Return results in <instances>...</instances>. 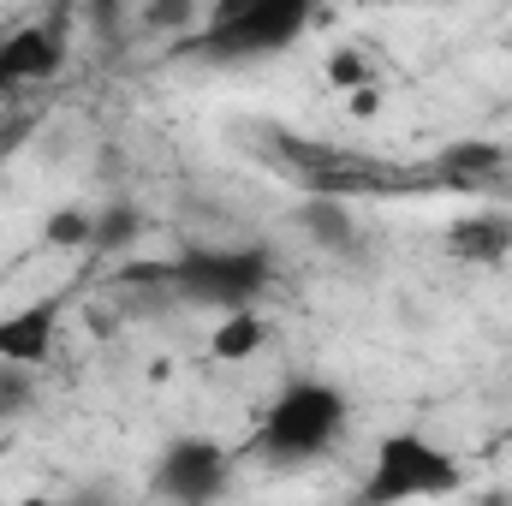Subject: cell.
<instances>
[{"instance_id":"obj_12","label":"cell","mask_w":512,"mask_h":506,"mask_svg":"<svg viewBox=\"0 0 512 506\" xmlns=\"http://www.w3.org/2000/svg\"><path fill=\"white\" fill-rule=\"evenodd\" d=\"M203 6L209 0H143V30L149 36H185L203 24Z\"/></svg>"},{"instance_id":"obj_8","label":"cell","mask_w":512,"mask_h":506,"mask_svg":"<svg viewBox=\"0 0 512 506\" xmlns=\"http://www.w3.org/2000/svg\"><path fill=\"white\" fill-rule=\"evenodd\" d=\"M60 310H66L60 292L30 298V304H18V310H0V364L42 370V364L54 358V340H60Z\"/></svg>"},{"instance_id":"obj_7","label":"cell","mask_w":512,"mask_h":506,"mask_svg":"<svg viewBox=\"0 0 512 506\" xmlns=\"http://www.w3.org/2000/svg\"><path fill=\"white\" fill-rule=\"evenodd\" d=\"M512 173V149L495 137H453L435 161H429V185H453V191H489L501 197Z\"/></svg>"},{"instance_id":"obj_4","label":"cell","mask_w":512,"mask_h":506,"mask_svg":"<svg viewBox=\"0 0 512 506\" xmlns=\"http://www.w3.org/2000/svg\"><path fill=\"white\" fill-rule=\"evenodd\" d=\"M268 155L274 167L304 185V191H322V197H387V191H405V167H393L382 155H364V149H346V143H322V137H298V131H268Z\"/></svg>"},{"instance_id":"obj_11","label":"cell","mask_w":512,"mask_h":506,"mask_svg":"<svg viewBox=\"0 0 512 506\" xmlns=\"http://www.w3.org/2000/svg\"><path fill=\"white\" fill-rule=\"evenodd\" d=\"M262 346H268V322H262L256 304L215 310V328H209V358L215 364H251Z\"/></svg>"},{"instance_id":"obj_16","label":"cell","mask_w":512,"mask_h":506,"mask_svg":"<svg viewBox=\"0 0 512 506\" xmlns=\"http://www.w3.org/2000/svg\"><path fill=\"white\" fill-rule=\"evenodd\" d=\"M78 6H84V18L96 24V36L126 30V0H78Z\"/></svg>"},{"instance_id":"obj_15","label":"cell","mask_w":512,"mask_h":506,"mask_svg":"<svg viewBox=\"0 0 512 506\" xmlns=\"http://www.w3.org/2000/svg\"><path fill=\"white\" fill-rule=\"evenodd\" d=\"M30 405H36V370H24V364H0V423L24 417Z\"/></svg>"},{"instance_id":"obj_14","label":"cell","mask_w":512,"mask_h":506,"mask_svg":"<svg viewBox=\"0 0 512 506\" xmlns=\"http://www.w3.org/2000/svg\"><path fill=\"white\" fill-rule=\"evenodd\" d=\"M42 239H48L54 251H90V245H96V215H90V209H54V215L42 221Z\"/></svg>"},{"instance_id":"obj_1","label":"cell","mask_w":512,"mask_h":506,"mask_svg":"<svg viewBox=\"0 0 512 506\" xmlns=\"http://www.w3.org/2000/svg\"><path fill=\"white\" fill-rule=\"evenodd\" d=\"M316 18H322V0H209V18L179 36V60L256 66L286 54Z\"/></svg>"},{"instance_id":"obj_5","label":"cell","mask_w":512,"mask_h":506,"mask_svg":"<svg viewBox=\"0 0 512 506\" xmlns=\"http://www.w3.org/2000/svg\"><path fill=\"white\" fill-rule=\"evenodd\" d=\"M274 274H280V262L262 245H239V251L209 245V251H185L161 268H149L143 280L173 286L185 304H203V310H239V304H262Z\"/></svg>"},{"instance_id":"obj_18","label":"cell","mask_w":512,"mask_h":506,"mask_svg":"<svg viewBox=\"0 0 512 506\" xmlns=\"http://www.w3.org/2000/svg\"><path fill=\"white\" fill-rule=\"evenodd\" d=\"M346 108H352L358 120H370V114L382 108V90H376V84H364V90H352V96H346Z\"/></svg>"},{"instance_id":"obj_9","label":"cell","mask_w":512,"mask_h":506,"mask_svg":"<svg viewBox=\"0 0 512 506\" xmlns=\"http://www.w3.org/2000/svg\"><path fill=\"white\" fill-rule=\"evenodd\" d=\"M441 251L453 256V262H465V268H501V262L512 256V203L447 221Z\"/></svg>"},{"instance_id":"obj_3","label":"cell","mask_w":512,"mask_h":506,"mask_svg":"<svg viewBox=\"0 0 512 506\" xmlns=\"http://www.w3.org/2000/svg\"><path fill=\"white\" fill-rule=\"evenodd\" d=\"M465 489V465L453 447L429 441L423 429H387L376 441L370 477L358 483L364 506H399V501H447Z\"/></svg>"},{"instance_id":"obj_17","label":"cell","mask_w":512,"mask_h":506,"mask_svg":"<svg viewBox=\"0 0 512 506\" xmlns=\"http://www.w3.org/2000/svg\"><path fill=\"white\" fill-rule=\"evenodd\" d=\"M137 227H143V221H137L131 209H108V215L96 221V245H126Z\"/></svg>"},{"instance_id":"obj_13","label":"cell","mask_w":512,"mask_h":506,"mask_svg":"<svg viewBox=\"0 0 512 506\" xmlns=\"http://www.w3.org/2000/svg\"><path fill=\"white\" fill-rule=\"evenodd\" d=\"M322 78L340 90V96H352V90H364V84H376V60L358 48V42H346V48H334L328 54V66H322Z\"/></svg>"},{"instance_id":"obj_6","label":"cell","mask_w":512,"mask_h":506,"mask_svg":"<svg viewBox=\"0 0 512 506\" xmlns=\"http://www.w3.org/2000/svg\"><path fill=\"white\" fill-rule=\"evenodd\" d=\"M233 447L215 435H173L149 465V495L179 506H209L233 489Z\"/></svg>"},{"instance_id":"obj_2","label":"cell","mask_w":512,"mask_h":506,"mask_svg":"<svg viewBox=\"0 0 512 506\" xmlns=\"http://www.w3.org/2000/svg\"><path fill=\"white\" fill-rule=\"evenodd\" d=\"M346 423H352V399L334 381L298 376L268 399L251 447L268 465H310V459H322L346 435Z\"/></svg>"},{"instance_id":"obj_10","label":"cell","mask_w":512,"mask_h":506,"mask_svg":"<svg viewBox=\"0 0 512 506\" xmlns=\"http://www.w3.org/2000/svg\"><path fill=\"white\" fill-rule=\"evenodd\" d=\"M298 227L310 245H322L328 256H364V227L352 215V197H322V191H304L298 203Z\"/></svg>"},{"instance_id":"obj_19","label":"cell","mask_w":512,"mask_h":506,"mask_svg":"<svg viewBox=\"0 0 512 506\" xmlns=\"http://www.w3.org/2000/svg\"><path fill=\"white\" fill-rule=\"evenodd\" d=\"M501 447H512V417H507V429H501Z\"/></svg>"}]
</instances>
